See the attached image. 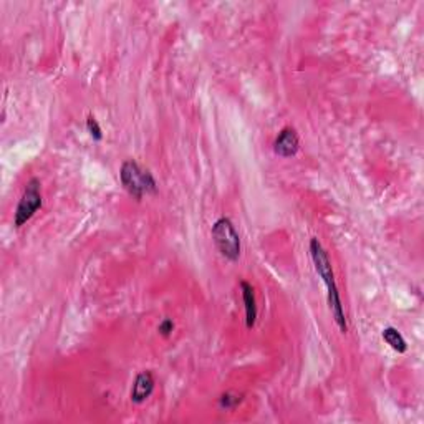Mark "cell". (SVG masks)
Returning <instances> with one entry per match:
<instances>
[{
    "label": "cell",
    "mask_w": 424,
    "mask_h": 424,
    "mask_svg": "<svg viewBox=\"0 0 424 424\" xmlns=\"http://www.w3.org/2000/svg\"><path fill=\"white\" fill-rule=\"evenodd\" d=\"M212 240L224 259L235 262L242 252L240 235L229 217H219L212 226Z\"/></svg>",
    "instance_id": "3"
},
{
    "label": "cell",
    "mask_w": 424,
    "mask_h": 424,
    "mask_svg": "<svg viewBox=\"0 0 424 424\" xmlns=\"http://www.w3.org/2000/svg\"><path fill=\"white\" fill-rule=\"evenodd\" d=\"M86 129H88L90 136L95 139V141H102L103 139V129L102 126H100L98 121H96V118L93 115H90L86 118Z\"/></svg>",
    "instance_id": "10"
},
{
    "label": "cell",
    "mask_w": 424,
    "mask_h": 424,
    "mask_svg": "<svg viewBox=\"0 0 424 424\" xmlns=\"http://www.w3.org/2000/svg\"><path fill=\"white\" fill-rule=\"evenodd\" d=\"M382 338L390 345L396 353H406V350H408V343H406L405 336L401 335L395 327H386V329L382 331Z\"/></svg>",
    "instance_id": "8"
},
{
    "label": "cell",
    "mask_w": 424,
    "mask_h": 424,
    "mask_svg": "<svg viewBox=\"0 0 424 424\" xmlns=\"http://www.w3.org/2000/svg\"><path fill=\"white\" fill-rule=\"evenodd\" d=\"M244 398L240 395H233V393H224L219 398V408L226 409V411H233L237 408V406L242 403Z\"/></svg>",
    "instance_id": "9"
},
{
    "label": "cell",
    "mask_w": 424,
    "mask_h": 424,
    "mask_svg": "<svg viewBox=\"0 0 424 424\" xmlns=\"http://www.w3.org/2000/svg\"><path fill=\"white\" fill-rule=\"evenodd\" d=\"M240 290H242L244 308H246V327L251 330V329H253V325H256V320H257L256 294H253V287L246 281L240 282Z\"/></svg>",
    "instance_id": "7"
},
{
    "label": "cell",
    "mask_w": 424,
    "mask_h": 424,
    "mask_svg": "<svg viewBox=\"0 0 424 424\" xmlns=\"http://www.w3.org/2000/svg\"><path fill=\"white\" fill-rule=\"evenodd\" d=\"M300 150V138L297 131L285 126L274 141V152L281 157H292Z\"/></svg>",
    "instance_id": "5"
},
{
    "label": "cell",
    "mask_w": 424,
    "mask_h": 424,
    "mask_svg": "<svg viewBox=\"0 0 424 424\" xmlns=\"http://www.w3.org/2000/svg\"><path fill=\"white\" fill-rule=\"evenodd\" d=\"M155 375L151 371H141V373L136 375L134 378L133 388H131V401L134 405H141L148 400L155 391Z\"/></svg>",
    "instance_id": "6"
},
{
    "label": "cell",
    "mask_w": 424,
    "mask_h": 424,
    "mask_svg": "<svg viewBox=\"0 0 424 424\" xmlns=\"http://www.w3.org/2000/svg\"><path fill=\"white\" fill-rule=\"evenodd\" d=\"M43 199H42V184L40 179L32 178L25 186L24 192H22V198L19 201V205L15 209L14 216V226L17 229H20L22 226H25L27 222L35 216V212L38 209H42Z\"/></svg>",
    "instance_id": "4"
},
{
    "label": "cell",
    "mask_w": 424,
    "mask_h": 424,
    "mask_svg": "<svg viewBox=\"0 0 424 424\" xmlns=\"http://www.w3.org/2000/svg\"><path fill=\"white\" fill-rule=\"evenodd\" d=\"M308 249H310V256H312L315 270H317V274L320 275L323 283L327 285V290H329V307H330L331 315H333V320L336 322V325H338L340 331H342V333H347L348 331L347 317H345L343 304H342V299H340L338 287H336L333 267H331L329 253H327V251L320 244V240H318L317 237L310 239Z\"/></svg>",
    "instance_id": "1"
},
{
    "label": "cell",
    "mask_w": 424,
    "mask_h": 424,
    "mask_svg": "<svg viewBox=\"0 0 424 424\" xmlns=\"http://www.w3.org/2000/svg\"><path fill=\"white\" fill-rule=\"evenodd\" d=\"M173 330H174V322L171 318H164V320L157 325V331H159L163 336H166V338L173 333Z\"/></svg>",
    "instance_id": "11"
},
{
    "label": "cell",
    "mask_w": 424,
    "mask_h": 424,
    "mask_svg": "<svg viewBox=\"0 0 424 424\" xmlns=\"http://www.w3.org/2000/svg\"><path fill=\"white\" fill-rule=\"evenodd\" d=\"M120 181L131 198L141 201L144 196L156 194L157 182L150 169H144L134 159H128L121 164Z\"/></svg>",
    "instance_id": "2"
}]
</instances>
